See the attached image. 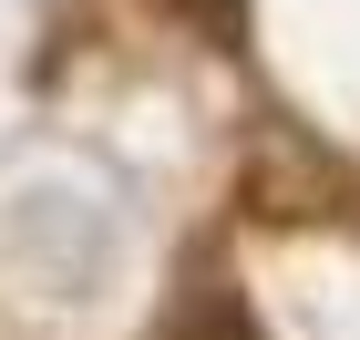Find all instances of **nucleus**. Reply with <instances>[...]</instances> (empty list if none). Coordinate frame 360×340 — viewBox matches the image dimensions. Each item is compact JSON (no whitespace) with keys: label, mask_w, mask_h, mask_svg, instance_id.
<instances>
[{"label":"nucleus","mask_w":360,"mask_h":340,"mask_svg":"<svg viewBox=\"0 0 360 340\" xmlns=\"http://www.w3.org/2000/svg\"><path fill=\"white\" fill-rule=\"evenodd\" d=\"M175 11H186V21H206L217 42H237V31H248V0H175Z\"/></svg>","instance_id":"f03ea898"},{"label":"nucleus","mask_w":360,"mask_h":340,"mask_svg":"<svg viewBox=\"0 0 360 340\" xmlns=\"http://www.w3.org/2000/svg\"><path fill=\"white\" fill-rule=\"evenodd\" d=\"M175 340H257V330H248L237 299H206V310H186V330H175Z\"/></svg>","instance_id":"f257e3e1"}]
</instances>
